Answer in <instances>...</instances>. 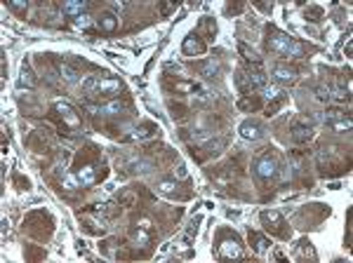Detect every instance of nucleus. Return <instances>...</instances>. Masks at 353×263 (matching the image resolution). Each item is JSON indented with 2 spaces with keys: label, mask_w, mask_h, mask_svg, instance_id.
<instances>
[{
  "label": "nucleus",
  "mask_w": 353,
  "mask_h": 263,
  "mask_svg": "<svg viewBox=\"0 0 353 263\" xmlns=\"http://www.w3.org/2000/svg\"><path fill=\"white\" fill-rule=\"evenodd\" d=\"M120 90H123L120 80H113V78H87L85 80V92L92 99H109Z\"/></svg>",
  "instance_id": "1"
},
{
  "label": "nucleus",
  "mask_w": 353,
  "mask_h": 263,
  "mask_svg": "<svg viewBox=\"0 0 353 263\" xmlns=\"http://www.w3.org/2000/svg\"><path fill=\"white\" fill-rule=\"evenodd\" d=\"M269 47H271L276 54L285 56V59H299V56L304 54L301 45H299L294 38L285 36V33H276V31H273V36L269 38Z\"/></svg>",
  "instance_id": "2"
},
{
  "label": "nucleus",
  "mask_w": 353,
  "mask_h": 263,
  "mask_svg": "<svg viewBox=\"0 0 353 263\" xmlns=\"http://www.w3.org/2000/svg\"><path fill=\"white\" fill-rule=\"evenodd\" d=\"M217 252L219 259H243V245L231 230H221L217 235Z\"/></svg>",
  "instance_id": "3"
},
{
  "label": "nucleus",
  "mask_w": 353,
  "mask_h": 263,
  "mask_svg": "<svg viewBox=\"0 0 353 263\" xmlns=\"http://www.w3.org/2000/svg\"><path fill=\"white\" fill-rule=\"evenodd\" d=\"M318 167H320V174H339L346 172V164L339 162V148H320L318 153Z\"/></svg>",
  "instance_id": "4"
},
{
  "label": "nucleus",
  "mask_w": 353,
  "mask_h": 263,
  "mask_svg": "<svg viewBox=\"0 0 353 263\" xmlns=\"http://www.w3.org/2000/svg\"><path fill=\"white\" fill-rule=\"evenodd\" d=\"M106 176V164H85L80 172H78V179H80L82 188H90L94 183H99L101 179Z\"/></svg>",
  "instance_id": "5"
},
{
  "label": "nucleus",
  "mask_w": 353,
  "mask_h": 263,
  "mask_svg": "<svg viewBox=\"0 0 353 263\" xmlns=\"http://www.w3.org/2000/svg\"><path fill=\"white\" fill-rule=\"evenodd\" d=\"M254 174H257L262 181L273 179V176L278 174V162H276V158H273L271 153H264L262 158H257V162H254Z\"/></svg>",
  "instance_id": "6"
},
{
  "label": "nucleus",
  "mask_w": 353,
  "mask_h": 263,
  "mask_svg": "<svg viewBox=\"0 0 353 263\" xmlns=\"http://www.w3.org/2000/svg\"><path fill=\"white\" fill-rule=\"evenodd\" d=\"M262 223L264 228L269 230V233H273V235H281V237H287V233H285V221H282L281 211H276V209H264L262 211Z\"/></svg>",
  "instance_id": "7"
},
{
  "label": "nucleus",
  "mask_w": 353,
  "mask_h": 263,
  "mask_svg": "<svg viewBox=\"0 0 353 263\" xmlns=\"http://www.w3.org/2000/svg\"><path fill=\"white\" fill-rule=\"evenodd\" d=\"M264 125L259 122V120H245L243 125H240V136L243 139H247V141H259L264 136Z\"/></svg>",
  "instance_id": "8"
},
{
  "label": "nucleus",
  "mask_w": 353,
  "mask_h": 263,
  "mask_svg": "<svg viewBox=\"0 0 353 263\" xmlns=\"http://www.w3.org/2000/svg\"><path fill=\"white\" fill-rule=\"evenodd\" d=\"M181 50H184V54H189V56L205 54V43L200 40L198 33H191L189 38H184V45H181Z\"/></svg>",
  "instance_id": "9"
},
{
  "label": "nucleus",
  "mask_w": 353,
  "mask_h": 263,
  "mask_svg": "<svg viewBox=\"0 0 353 263\" xmlns=\"http://www.w3.org/2000/svg\"><path fill=\"white\" fill-rule=\"evenodd\" d=\"M55 110L59 113V118L69 125V127H80V118L75 115V110L69 106V104H64V101H57L55 104Z\"/></svg>",
  "instance_id": "10"
},
{
  "label": "nucleus",
  "mask_w": 353,
  "mask_h": 263,
  "mask_svg": "<svg viewBox=\"0 0 353 263\" xmlns=\"http://www.w3.org/2000/svg\"><path fill=\"white\" fill-rule=\"evenodd\" d=\"M297 68L294 66H285V64H278L273 68V78L282 85H292V82H297Z\"/></svg>",
  "instance_id": "11"
},
{
  "label": "nucleus",
  "mask_w": 353,
  "mask_h": 263,
  "mask_svg": "<svg viewBox=\"0 0 353 263\" xmlns=\"http://www.w3.org/2000/svg\"><path fill=\"white\" fill-rule=\"evenodd\" d=\"M311 139H313V127H311V125L297 122V125L292 127V141H294V144H308Z\"/></svg>",
  "instance_id": "12"
},
{
  "label": "nucleus",
  "mask_w": 353,
  "mask_h": 263,
  "mask_svg": "<svg viewBox=\"0 0 353 263\" xmlns=\"http://www.w3.org/2000/svg\"><path fill=\"white\" fill-rule=\"evenodd\" d=\"M235 106L243 110V113H254V110L262 108V99H259V97H252V94H245V97L238 99Z\"/></svg>",
  "instance_id": "13"
},
{
  "label": "nucleus",
  "mask_w": 353,
  "mask_h": 263,
  "mask_svg": "<svg viewBox=\"0 0 353 263\" xmlns=\"http://www.w3.org/2000/svg\"><path fill=\"white\" fill-rule=\"evenodd\" d=\"M125 108V104L123 101H109V104H99V106H94V113H101V115H118V113H123Z\"/></svg>",
  "instance_id": "14"
},
{
  "label": "nucleus",
  "mask_w": 353,
  "mask_h": 263,
  "mask_svg": "<svg viewBox=\"0 0 353 263\" xmlns=\"http://www.w3.org/2000/svg\"><path fill=\"white\" fill-rule=\"evenodd\" d=\"M250 245H252V249L257 252V254H264V252L269 249V245H271V242H269V237H264L262 233L252 230V233H250Z\"/></svg>",
  "instance_id": "15"
},
{
  "label": "nucleus",
  "mask_w": 353,
  "mask_h": 263,
  "mask_svg": "<svg viewBox=\"0 0 353 263\" xmlns=\"http://www.w3.org/2000/svg\"><path fill=\"white\" fill-rule=\"evenodd\" d=\"M238 50H240V54H243V59L247 61V64H252L254 68H262V59H259V54H257L254 50H250L245 43H240V45H238Z\"/></svg>",
  "instance_id": "16"
},
{
  "label": "nucleus",
  "mask_w": 353,
  "mask_h": 263,
  "mask_svg": "<svg viewBox=\"0 0 353 263\" xmlns=\"http://www.w3.org/2000/svg\"><path fill=\"white\" fill-rule=\"evenodd\" d=\"M155 132H158V127L151 125V122H146V125H139V127L130 134V139H139V141H144V139H148V136H153Z\"/></svg>",
  "instance_id": "17"
},
{
  "label": "nucleus",
  "mask_w": 353,
  "mask_h": 263,
  "mask_svg": "<svg viewBox=\"0 0 353 263\" xmlns=\"http://www.w3.org/2000/svg\"><path fill=\"white\" fill-rule=\"evenodd\" d=\"M327 129H332V132H339V134H344V132H351V118L346 115V118H339V120H330L325 122Z\"/></svg>",
  "instance_id": "18"
},
{
  "label": "nucleus",
  "mask_w": 353,
  "mask_h": 263,
  "mask_svg": "<svg viewBox=\"0 0 353 263\" xmlns=\"http://www.w3.org/2000/svg\"><path fill=\"white\" fill-rule=\"evenodd\" d=\"M196 68H198V73H200V75H205V78H214V75H217V71H219V66H217V61H214V59L200 61Z\"/></svg>",
  "instance_id": "19"
},
{
  "label": "nucleus",
  "mask_w": 353,
  "mask_h": 263,
  "mask_svg": "<svg viewBox=\"0 0 353 263\" xmlns=\"http://www.w3.org/2000/svg\"><path fill=\"white\" fill-rule=\"evenodd\" d=\"M85 9H87V2H66L62 7V12L75 19V17H80V14H85Z\"/></svg>",
  "instance_id": "20"
},
{
  "label": "nucleus",
  "mask_w": 353,
  "mask_h": 263,
  "mask_svg": "<svg viewBox=\"0 0 353 263\" xmlns=\"http://www.w3.org/2000/svg\"><path fill=\"white\" fill-rule=\"evenodd\" d=\"M235 87L247 94V92H252V82H250V73L247 71H238L235 73Z\"/></svg>",
  "instance_id": "21"
},
{
  "label": "nucleus",
  "mask_w": 353,
  "mask_h": 263,
  "mask_svg": "<svg viewBox=\"0 0 353 263\" xmlns=\"http://www.w3.org/2000/svg\"><path fill=\"white\" fill-rule=\"evenodd\" d=\"M116 26H118V19H116L113 12H104V14L99 17V28L101 31L111 33V31H116Z\"/></svg>",
  "instance_id": "22"
},
{
  "label": "nucleus",
  "mask_w": 353,
  "mask_h": 263,
  "mask_svg": "<svg viewBox=\"0 0 353 263\" xmlns=\"http://www.w3.org/2000/svg\"><path fill=\"white\" fill-rule=\"evenodd\" d=\"M19 85H21V87H33V85H36V78H33V73H31V68H28L26 61L21 64V73H19Z\"/></svg>",
  "instance_id": "23"
},
{
  "label": "nucleus",
  "mask_w": 353,
  "mask_h": 263,
  "mask_svg": "<svg viewBox=\"0 0 353 263\" xmlns=\"http://www.w3.org/2000/svg\"><path fill=\"white\" fill-rule=\"evenodd\" d=\"M59 73H62V78H64V80H66V82H71V85H73V82H78V80H80V78H78V71H75V68H71L69 64H62V66H59Z\"/></svg>",
  "instance_id": "24"
},
{
  "label": "nucleus",
  "mask_w": 353,
  "mask_h": 263,
  "mask_svg": "<svg viewBox=\"0 0 353 263\" xmlns=\"http://www.w3.org/2000/svg\"><path fill=\"white\" fill-rule=\"evenodd\" d=\"M297 254L299 256H306V259H316V252H313V247L308 240H299L297 242Z\"/></svg>",
  "instance_id": "25"
},
{
  "label": "nucleus",
  "mask_w": 353,
  "mask_h": 263,
  "mask_svg": "<svg viewBox=\"0 0 353 263\" xmlns=\"http://www.w3.org/2000/svg\"><path fill=\"white\" fill-rule=\"evenodd\" d=\"M200 31H205L208 33V38H214V33H217V26H214V21L210 17H205V19H200V26H198V33Z\"/></svg>",
  "instance_id": "26"
},
{
  "label": "nucleus",
  "mask_w": 353,
  "mask_h": 263,
  "mask_svg": "<svg viewBox=\"0 0 353 263\" xmlns=\"http://www.w3.org/2000/svg\"><path fill=\"white\" fill-rule=\"evenodd\" d=\"M73 26L78 28V31H87V28L92 26V17L85 12V14H80V17H75L73 19Z\"/></svg>",
  "instance_id": "27"
},
{
  "label": "nucleus",
  "mask_w": 353,
  "mask_h": 263,
  "mask_svg": "<svg viewBox=\"0 0 353 263\" xmlns=\"http://www.w3.org/2000/svg\"><path fill=\"white\" fill-rule=\"evenodd\" d=\"M167 108L172 110V118H174V120H184V118H186V106H181V104H174V101H170V104H167Z\"/></svg>",
  "instance_id": "28"
},
{
  "label": "nucleus",
  "mask_w": 353,
  "mask_h": 263,
  "mask_svg": "<svg viewBox=\"0 0 353 263\" xmlns=\"http://www.w3.org/2000/svg\"><path fill=\"white\" fill-rule=\"evenodd\" d=\"M282 104H285V94H282V97H278V99H273L271 104H269V108H266V115H269V118H271V115H276Z\"/></svg>",
  "instance_id": "29"
},
{
  "label": "nucleus",
  "mask_w": 353,
  "mask_h": 263,
  "mask_svg": "<svg viewBox=\"0 0 353 263\" xmlns=\"http://www.w3.org/2000/svg\"><path fill=\"white\" fill-rule=\"evenodd\" d=\"M177 188H179V186H177L174 181H160V183H158V191L165 193V195H172Z\"/></svg>",
  "instance_id": "30"
},
{
  "label": "nucleus",
  "mask_w": 353,
  "mask_h": 263,
  "mask_svg": "<svg viewBox=\"0 0 353 263\" xmlns=\"http://www.w3.org/2000/svg\"><path fill=\"white\" fill-rule=\"evenodd\" d=\"M7 7L12 9V12H19V14H24L28 9V5H26V0H12V2H7Z\"/></svg>",
  "instance_id": "31"
},
{
  "label": "nucleus",
  "mask_w": 353,
  "mask_h": 263,
  "mask_svg": "<svg viewBox=\"0 0 353 263\" xmlns=\"http://www.w3.org/2000/svg\"><path fill=\"white\" fill-rule=\"evenodd\" d=\"M135 242H137V245H141V247L148 245V233H146V228H141V230H135Z\"/></svg>",
  "instance_id": "32"
},
{
  "label": "nucleus",
  "mask_w": 353,
  "mask_h": 263,
  "mask_svg": "<svg viewBox=\"0 0 353 263\" xmlns=\"http://www.w3.org/2000/svg\"><path fill=\"white\" fill-rule=\"evenodd\" d=\"M306 17H311V21H318V19L323 17V9H320V7H308L306 9Z\"/></svg>",
  "instance_id": "33"
},
{
  "label": "nucleus",
  "mask_w": 353,
  "mask_h": 263,
  "mask_svg": "<svg viewBox=\"0 0 353 263\" xmlns=\"http://www.w3.org/2000/svg\"><path fill=\"white\" fill-rule=\"evenodd\" d=\"M264 94H266L269 99H278V97H282V92L278 90V87H264Z\"/></svg>",
  "instance_id": "34"
},
{
  "label": "nucleus",
  "mask_w": 353,
  "mask_h": 263,
  "mask_svg": "<svg viewBox=\"0 0 353 263\" xmlns=\"http://www.w3.org/2000/svg\"><path fill=\"white\" fill-rule=\"evenodd\" d=\"M316 94H318V99H320V101H330V94H332V92L325 90V87H318Z\"/></svg>",
  "instance_id": "35"
},
{
  "label": "nucleus",
  "mask_w": 353,
  "mask_h": 263,
  "mask_svg": "<svg viewBox=\"0 0 353 263\" xmlns=\"http://www.w3.org/2000/svg\"><path fill=\"white\" fill-rule=\"evenodd\" d=\"M189 176V172H186V167L184 164H179L177 169H174V179H186Z\"/></svg>",
  "instance_id": "36"
},
{
  "label": "nucleus",
  "mask_w": 353,
  "mask_h": 263,
  "mask_svg": "<svg viewBox=\"0 0 353 263\" xmlns=\"http://www.w3.org/2000/svg\"><path fill=\"white\" fill-rule=\"evenodd\" d=\"M273 259H276V261H287V259H285V254H282V252H276V254H273Z\"/></svg>",
  "instance_id": "37"
},
{
  "label": "nucleus",
  "mask_w": 353,
  "mask_h": 263,
  "mask_svg": "<svg viewBox=\"0 0 353 263\" xmlns=\"http://www.w3.org/2000/svg\"><path fill=\"white\" fill-rule=\"evenodd\" d=\"M160 9H163V14H170V9L172 7H170V5H160Z\"/></svg>",
  "instance_id": "38"
}]
</instances>
